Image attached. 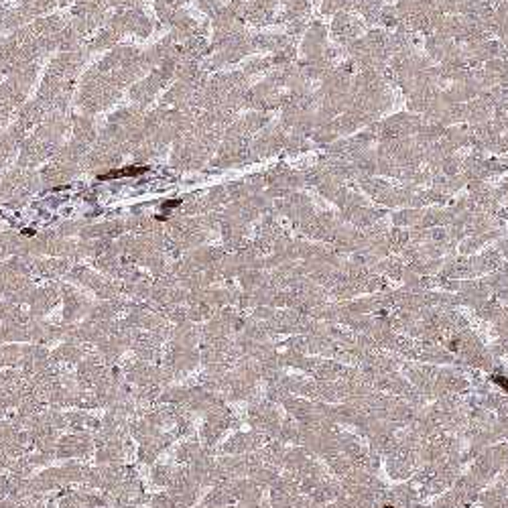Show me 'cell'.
<instances>
[{
	"label": "cell",
	"mask_w": 508,
	"mask_h": 508,
	"mask_svg": "<svg viewBox=\"0 0 508 508\" xmlns=\"http://www.w3.org/2000/svg\"><path fill=\"white\" fill-rule=\"evenodd\" d=\"M23 234H25V236H33V234H35V230H33V228H31V230L27 228V230H23Z\"/></svg>",
	"instance_id": "cell-3"
},
{
	"label": "cell",
	"mask_w": 508,
	"mask_h": 508,
	"mask_svg": "<svg viewBox=\"0 0 508 508\" xmlns=\"http://www.w3.org/2000/svg\"><path fill=\"white\" fill-rule=\"evenodd\" d=\"M147 171H149V167H145V165H131V167H122V169H112L108 173H100L98 179L110 181V179H120V177H139V175H145Z\"/></svg>",
	"instance_id": "cell-1"
},
{
	"label": "cell",
	"mask_w": 508,
	"mask_h": 508,
	"mask_svg": "<svg viewBox=\"0 0 508 508\" xmlns=\"http://www.w3.org/2000/svg\"><path fill=\"white\" fill-rule=\"evenodd\" d=\"M492 378H494V383H498V385H500V387H502L504 391H508V380H506L504 376H500V374H494Z\"/></svg>",
	"instance_id": "cell-2"
},
{
	"label": "cell",
	"mask_w": 508,
	"mask_h": 508,
	"mask_svg": "<svg viewBox=\"0 0 508 508\" xmlns=\"http://www.w3.org/2000/svg\"><path fill=\"white\" fill-rule=\"evenodd\" d=\"M385 508H393V506H385Z\"/></svg>",
	"instance_id": "cell-4"
}]
</instances>
